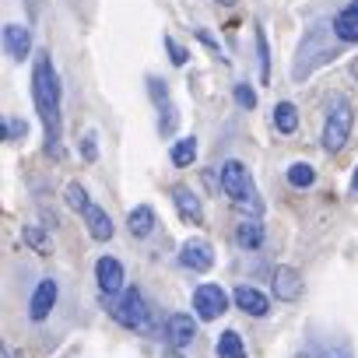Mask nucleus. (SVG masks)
Here are the masks:
<instances>
[{
    "mask_svg": "<svg viewBox=\"0 0 358 358\" xmlns=\"http://www.w3.org/2000/svg\"><path fill=\"white\" fill-rule=\"evenodd\" d=\"M32 95H36V106H39V116H43V127H46V151L53 158H60L64 155V144H60V85H57L50 53H39L36 57Z\"/></svg>",
    "mask_w": 358,
    "mask_h": 358,
    "instance_id": "obj_1",
    "label": "nucleus"
},
{
    "mask_svg": "<svg viewBox=\"0 0 358 358\" xmlns=\"http://www.w3.org/2000/svg\"><path fill=\"white\" fill-rule=\"evenodd\" d=\"M351 123H355V113H351V102L344 95H337L327 109V123H323V148L334 155L348 144L351 137Z\"/></svg>",
    "mask_w": 358,
    "mask_h": 358,
    "instance_id": "obj_2",
    "label": "nucleus"
},
{
    "mask_svg": "<svg viewBox=\"0 0 358 358\" xmlns=\"http://www.w3.org/2000/svg\"><path fill=\"white\" fill-rule=\"evenodd\" d=\"M113 320L127 330H144L148 327V306H144V295L137 288H127L116 302H113Z\"/></svg>",
    "mask_w": 358,
    "mask_h": 358,
    "instance_id": "obj_3",
    "label": "nucleus"
},
{
    "mask_svg": "<svg viewBox=\"0 0 358 358\" xmlns=\"http://www.w3.org/2000/svg\"><path fill=\"white\" fill-rule=\"evenodd\" d=\"M222 190L236 201V204H243L246 197H253V183H250V172H246V165L243 162H225L222 165Z\"/></svg>",
    "mask_w": 358,
    "mask_h": 358,
    "instance_id": "obj_4",
    "label": "nucleus"
},
{
    "mask_svg": "<svg viewBox=\"0 0 358 358\" xmlns=\"http://www.w3.org/2000/svg\"><path fill=\"white\" fill-rule=\"evenodd\" d=\"M194 309L201 320H218L225 309H229V295L222 285H201L194 292Z\"/></svg>",
    "mask_w": 358,
    "mask_h": 358,
    "instance_id": "obj_5",
    "label": "nucleus"
},
{
    "mask_svg": "<svg viewBox=\"0 0 358 358\" xmlns=\"http://www.w3.org/2000/svg\"><path fill=\"white\" fill-rule=\"evenodd\" d=\"M194 337H197V320H194L190 313H172V316L165 320V341H169L176 351L190 348Z\"/></svg>",
    "mask_w": 358,
    "mask_h": 358,
    "instance_id": "obj_6",
    "label": "nucleus"
},
{
    "mask_svg": "<svg viewBox=\"0 0 358 358\" xmlns=\"http://www.w3.org/2000/svg\"><path fill=\"white\" fill-rule=\"evenodd\" d=\"M57 295H60L57 281H53V278H43V281L36 285L32 299H29V320H32V323H43V320L53 313V306H57Z\"/></svg>",
    "mask_w": 358,
    "mask_h": 358,
    "instance_id": "obj_7",
    "label": "nucleus"
},
{
    "mask_svg": "<svg viewBox=\"0 0 358 358\" xmlns=\"http://www.w3.org/2000/svg\"><path fill=\"white\" fill-rule=\"evenodd\" d=\"M179 264L187 271H211L215 267V250L204 239H187L183 250H179Z\"/></svg>",
    "mask_w": 358,
    "mask_h": 358,
    "instance_id": "obj_8",
    "label": "nucleus"
},
{
    "mask_svg": "<svg viewBox=\"0 0 358 358\" xmlns=\"http://www.w3.org/2000/svg\"><path fill=\"white\" fill-rule=\"evenodd\" d=\"M95 281H99V292H102L106 299L120 295V292H123V264L113 260V257H102V260L95 264Z\"/></svg>",
    "mask_w": 358,
    "mask_h": 358,
    "instance_id": "obj_9",
    "label": "nucleus"
},
{
    "mask_svg": "<svg viewBox=\"0 0 358 358\" xmlns=\"http://www.w3.org/2000/svg\"><path fill=\"white\" fill-rule=\"evenodd\" d=\"M232 299H236V306H239L243 313H250V316H267V313H271V299H267L264 292L250 288V285H239V288L232 292Z\"/></svg>",
    "mask_w": 358,
    "mask_h": 358,
    "instance_id": "obj_10",
    "label": "nucleus"
},
{
    "mask_svg": "<svg viewBox=\"0 0 358 358\" xmlns=\"http://www.w3.org/2000/svg\"><path fill=\"white\" fill-rule=\"evenodd\" d=\"M4 46H8V53H11V60H25L29 53H32V32L25 29V25H4Z\"/></svg>",
    "mask_w": 358,
    "mask_h": 358,
    "instance_id": "obj_11",
    "label": "nucleus"
},
{
    "mask_svg": "<svg viewBox=\"0 0 358 358\" xmlns=\"http://www.w3.org/2000/svg\"><path fill=\"white\" fill-rule=\"evenodd\" d=\"M274 295L285 302H295L302 295V274L295 267H278L274 271Z\"/></svg>",
    "mask_w": 358,
    "mask_h": 358,
    "instance_id": "obj_12",
    "label": "nucleus"
},
{
    "mask_svg": "<svg viewBox=\"0 0 358 358\" xmlns=\"http://www.w3.org/2000/svg\"><path fill=\"white\" fill-rule=\"evenodd\" d=\"M172 201H176V208H179V215H183L187 222H194V225H201L204 222V208H201V197L190 190V187H176L172 190Z\"/></svg>",
    "mask_w": 358,
    "mask_h": 358,
    "instance_id": "obj_13",
    "label": "nucleus"
},
{
    "mask_svg": "<svg viewBox=\"0 0 358 358\" xmlns=\"http://www.w3.org/2000/svg\"><path fill=\"white\" fill-rule=\"evenodd\" d=\"M85 225H88V236H92V239H99V243L113 239V218H109L99 204H92V208L85 211Z\"/></svg>",
    "mask_w": 358,
    "mask_h": 358,
    "instance_id": "obj_14",
    "label": "nucleus"
},
{
    "mask_svg": "<svg viewBox=\"0 0 358 358\" xmlns=\"http://www.w3.org/2000/svg\"><path fill=\"white\" fill-rule=\"evenodd\" d=\"M127 229H130V236H134V239L151 236V229H155V208H148V204L134 208V211L127 215Z\"/></svg>",
    "mask_w": 358,
    "mask_h": 358,
    "instance_id": "obj_15",
    "label": "nucleus"
},
{
    "mask_svg": "<svg viewBox=\"0 0 358 358\" xmlns=\"http://www.w3.org/2000/svg\"><path fill=\"white\" fill-rule=\"evenodd\" d=\"M236 243H239L243 250H260V246H264V225H260L257 218H246V222L236 229Z\"/></svg>",
    "mask_w": 358,
    "mask_h": 358,
    "instance_id": "obj_16",
    "label": "nucleus"
},
{
    "mask_svg": "<svg viewBox=\"0 0 358 358\" xmlns=\"http://www.w3.org/2000/svg\"><path fill=\"white\" fill-rule=\"evenodd\" d=\"M334 32H337V39H344V43H358V15L348 8V11H341L337 18H334Z\"/></svg>",
    "mask_w": 358,
    "mask_h": 358,
    "instance_id": "obj_17",
    "label": "nucleus"
},
{
    "mask_svg": "<svg viewBox=\"0 0 358 358\" xmlns=\"http://www.w3.org/2000/svg\"><path fill=\"white\" fill-rule=\"evenodd\" d=\"M218 358H246V344L236 330H225L218 337Z\"/></svg>",
    "mask_w": 358,
    "mask_h": 358,
    "instance_id": "obj_18",
    "label": "nucleus"
},
{
    "mask_svg": "<svg viewBox=\"0 0 358 358\" xmlns=\"http://www.w3.org/2000/svg\"><path fill=\"white\" fill-rule=\"evenodd\" d=\"M274 127H278L281 134H295V127H299V113H295L292 102H278V109H274Z\"/></svg>",
    "mask_w": 358,
    "mask_h": 358,
    "instance_id": "obj_19",
    "label": "nucleus"
},
{
    "mask_svg": "<svg viewBox=\"0 0 358 358\" xmlns=\"http://www.w3.org/2000/svg\"><path fill=\"white\" fill-rule=\"evenodd\" d=\"M288 183H292V187H313V183H316V172H313V165H306V162L288 165Z\"/></svg>",
    "mask_w": 358,
    "mask_h": 358,
    "instance_id": "obj_20",
    "label": "nucleus"
},
{
    "mask_svg": "<svg viewBox=\"0 0 358 358\" xmlns=\"http://www.w3.org/2000/svg\"><path fill=\"white\" fill-rule=\"evenodd\" d=\"M194 158H197V141L194 137H183V141L172 144V162L176 165H190Z\"/></svg>",
    "mask_w": 358,
    "mask_h": 358,
    "instance_id": "obj_21",
    "label": "nucleus"
},
{
    "mask_svg": "<svg viewBox=\"0 0 358 358\" xmlns=\"http://www.w3.org/2000/svg\"><path fill=\"white\" fill-rule=\"evenodd\" d=\"M22 239H25V243H29L36 253H50V236L43 232V225H25Z\"/></svg>",
    "mask_w": 358,
    "mask_h": 358,
    "instance_id": "obj_22",
    "label": "nucleus"
},
{
    "mask_svg": "<svg viewBox=\"0 0 358 358\" xmlns=\"http://www.w3.org/2000/svg\"><path fill=\"white\" fill-rule=\"evenodd\" d=\"M64 197H67V204H71L74 211H81V215L92 208V204H88V194H85V187H81V183H67Z\"/></svg>",
    "mask_w": 358,
    "mask_h": 358,
    "instance_id": "obj_23",
    "label": "nucleus"
},
{
    "mask_svg": "<svg viewBox=\"0 0 358 358\" xmlns=\"http://www.w3.org/2000/svg\"><path fill=\"white\" fill-rule=\"evenodd\" d=\"M257 50H260V74L267 81L271 78V57H267V36H264V29H257Z\"/></svg>",
    "mask_w": 358,
    "mask_h": 358,
    "instance_id": "obj_24",
    "label": "nucleus"
},
{
    "mask_svg": "<svg viewBox=\"0 0 358 358\" xmlns=\"http://www.w3.org/2000/svg\"><path fill=\"white\" fill-rule=\"evenodd\" d=\"M165 50H169V57H172V64H176V67H183V64H187V57H190V53H187L183 46H179L172 36H165Z\"/></svg>",
    "mask_w": 358,
    "mask_h": 358,
    "instance_id": "obj_25",
    "label": "nucleus"
},
{
    "mask_svg": "<svg viewBox=\"0 0 358 358\" xmlns=\"http://www.w3.org/2000/svg\"><path fill=\"white\" fill-rule=\"evenodd\" d=\"M25 130H29V127H25V120H11V116L4 120V137H8V141H22V137H25Z\"/></svg>",
    "mask_w": 358,
    "mask_h": 358,
    "instance_id": "obj_26",
    "label": "nucleus"
},
{
    "mask_svg": "<svg viewBox=\"0 0 358 358\" xmlns=\"http://www.w3.org/2000/svg\"><path fill=\"white\" fill-rule=\"evenodd\" d=\"M236 102H239L243 109H253V106H257V92H253L250 85H236Z\"/></svg>",
    "mask_w": 358,
    "mask_h": 358,
    "instance_id": "obj_27",
    "label": "nucleus"
},
{
    "mask_svg": "<svg viewBox=\"0 0 358 358\" xmlns=\"http://www.w3.org/2000/svg\"><path fill=\"white\" fill-rule=\"evenodd\" d=\"M176 123H179L176 109H172V106H165V120H158V130H162V134H172V130H176Z\"/></svg>",
    "mask_w": 358,
    "mask_h": 358,
    "instance_id": "obj_28",
    "label": "nucleus"
},
{
    "mask_svg": "<svg viewBox=\"0 0 358 358\" xmlns=\"http://www.w3.org/2000/svg\"><path fill=\"white\" fill-rule=\"evenodd\" d=\"M81 155H85L88 162H95V155H99V148H95V134H85V141H81Z\"/></svg>",
    "mask_w": 358,
    "mask_h": 358,
    "instance_id": "obj_29",
    "label": "nucleus"
},
{
    "mask_svg": "<svg viewBox=\"0 0 358 358\" xmlns=\"http://www.w3.org/2000/svg\"><path fill=\"white\" fill-rule=\"evenodd\" d=\"M351 190L358 194V169H355V176H351Z\"/></svg>",
    "mask_w": 358,
    "mask_h": 358,
    "instance_id": "obj_30",
    "label": "nucleus"
},
{
    "mask_svg": "<svg viewBox=\"0 0 358 358\" xmlns=\"http://www.w3.org/2000/svg\"><path fill=\"white\" fill-rule=\"evenodd\" d=\"M218 4H225V8H232V4H236V0H218Z\"/></svg>",
    "mask_w": 358,
    "mask_h": 358,
    "instance_id": "obj_31",
    "label": "nucleus"
},
{
    "mask_svg": "<svg viewBox=\"0 0 358 358\" xmlns=\"http://www.w3.org/2000/svg\"><path fill=\"white\" fill-rule=\"evenodd\" d=\"M351 11H355V15H358V0H355V4H351Z\"/></svg>",
    "mask_w": 358,
    "mask_h": 358,
    "instance_id": "obj_32",
    "label": "nucleus"
},
{
    "mask_svg": "<svg viewBox=\"0 0 358 358\" xmlns=\"http://www.w3.org/2000/svg\"><path fill=\"white\" fill-rule=\"evenodd\" d=\"M0 358H11V351H8V348H4V355H0Z\"/></svg>",
    "mask_w": 358,
    "mask_h": 358,
    "instance_id": "obj_33",
    "label": "nucleus"
},
{
    "mask_svg": "<svg viewBox=\"0 0 358 358\" xmlns=\"http://www.w3.org/2000/svg\"><path fill=\"white\" fill-rule=\"evenodd\" d=\"M299 358H306V355H299Z\"/></svg>",
    "mask_w": 358,
    "mask_h": 358,
    "instance_id": "obj_34",
    "label": "nucleus"
}]
</instances>
